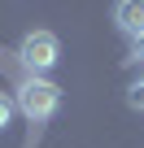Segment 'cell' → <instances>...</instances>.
<instances>
[{
    "mask_svg": "<svg viewBox=\"0 0 144 148\" xmlns=\"http://www.w3.org/2000/svg\"><path fill=\"white\" fill-rule=\"evenodd\" d=\"M57 105H61V87L57 83H48V79H31L18 87V109L31 118V122H48L52 113H57Z\"/></svg>",
    "mask_w": 144,
    "mask_h": 148,
    "instance_id": "obj_1",
    "label": "cell"
},
{
    "mask_svg": "<svg viewBox=\"0 0 144 148\" xmlns=\"http://www.w3.org/2000/svg\"><path fill=\"white\" fill-rule=\"evenodd\" d=\"M18 57H22V65L35 74V79H44V74L57 65V57H61V44H57L52 31H31V35H22Z\"/></svg>",
    "mask_w": 144,
    "mask_h": 148,
    "instance_id": "obj_2",
    "label": "cell"
},
{
    "mask_svg": "<svg viewBox=\"0 0 144 148\" xmlns=\"http://www.w3.org/2000/svg\"><path fill=\"white\" fill-rule=\"evenodd\" d=\"M114 22H118L122 35L140 39L144 35V0H118V5H114Z\"/></svg>",
    "mask_w": 144,
    "mask_h": 148,
    "instance_id": "obj_3",
    "label": "cell"
},
{
    "mask_svg": "<svg viewBox=\"0 0 144 148\" xmlns=\"http://www.w3.org/2000/svg\"><path fill=\"white\" fill-rule=\"evenodd\" d=\"M127 105H131V109H140V113H144V79H135V83H131V87H127Z\"/></svg>",
    "mask_w": 144,
    "mask_h": 148,
    "instance_id": "obj_4",
    "label": "cell"
},
{
    "mask_svg": "<svg viewBox=\"0 0 144 148\" xmlns=\"http://www.w3.org/2000/svg\"><path fill=\"white\" fill-rule=\"evenodd\" d=\"M9 118H13V100H9L5 92H0V131L9 126Z\"/></svg>",
    "mask_w": 144,
    "mask_h": 148,
    "instance_id": "obj_5",
    "label": "cell"
},
{
    "mask_svg": "<svg viewBox=\"0 0 144 148\" xmlns=\"http://www.w3.org/2000/svg\"><path fill=\"white\" fill-rule=\"evenodd\" d=\"M131 57H135V61H144V35H140V39H131Z\"/></svg>",
    "mask_w": 144,
    "mask_h": 148,
    "instance_id": "obj_6",
    "label": "cell"
}]
</instances>
